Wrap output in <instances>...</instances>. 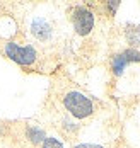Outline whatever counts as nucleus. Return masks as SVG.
I'll return each instance as SVG.
<instances>
[{
	"instance_id": "nucleus-1",
	"label": "nucleus",
	"mask_w": 140,
	"mask_h": 148,
	"mask_svg": "<svg viewBox=\"0 0 140 148\" xmlns=\"http://www.w3.org/2000/svg\"><path fill=\"white\" fill-rule=\"evenodd\" d=\"M63 106L70 112V116H74L75 119H86L89 116H92V112H94L92 101L86 94H82L79 90L67 92L65 97H63Z\"/></svg>"
},
{
	"instance_id": "nucleus-2",
	"label": "nucleus",
	"mask_w": 140,
	"mask_h": 148,
	"mask_svg": "<svg viewBox=\"0 0 140 148\" xmlns=\"http://www.w3.org/2000/svg\"><path fill=\"white\" fill-rule=\"evenodd\" d=\"M3 51H5L7 58L12 60L14 63L21 65V66H31L32 63L38 60V51L31 45L21 46L17 43H14V41H9L3 46Z\"/></svg>"
},
{
	"instance_id": "nucleus-3",
	"label": "nucleus",
	"mask_w": 140,
	"mask_h": 148,
	"mask_svg": "<svg viewBox=\"0 0 140 148\" xmlns=\"http://www.w3.org/2000/svg\"><path fill=\"white\" fill-rule=\"evenodd\" d=\"M70 21H72L74 31L77 32L79 36H87V34H91V31L94 29V24H96L94 12L91 9L84 7V5L74 7L72 15H70Z\"/></svg>"
},
{
	"instance_id": "nucleus-4",
	"label": "nucleus",
	"mask_w": 140,
	"mask_h": 148,
	"mask_svg": "<svg viewBox=\"0 0 140 148\" xmlns=\"http://www.w3.org/2000/svg\"><path fill=\"white\" fill-rule=\"evenodd\" d=\"M139 61H140V51L139 49H135V48H126L121 53L113 55V58H111V72H113V75L120 77L130 63H139Z\"/></svg>"
},
{
	"instance_id": "nucleus-5",
	"label": "nucleus",
	"mask_w": 140,
	"mask_h": 148,
	"mask_svg": "<svg viewBox=\"0 0 140 148\" xmlns=\"http://www.w3.org/2000/svg\"><path fill=\"white\" fill-rule=\"evenodd\" d=\"M53 24L48 21L46 17H34L31 22V34L41 43H46L53 38Z\"/></svg>"
},
{
	"instance_id": "nucleus-6",
	"label": "nucleus",
	"mask_w": 140,
	"mask_h": 148,
	"mask_svg": "<svg viewBox=\"0 0 140 148\" xmlns=\"http://www.w3.org/2000/svg\"><path fill=\"white\" fill-rule=\"evenodd\" d=\"M26 138L31 141L32 145H41L46 138L45 131L39 128V126H28L26 128Z\"/></svg>"
},
{
	"instance_id": "nucleus-7",
	"label": "nucleus",
	"mask_w": 140,
	"mask_h": 148,
	"mask_svg": "<svg viewBox=\"0 0 140 148\" xmlns=\"http://www.w3.org/2000/svg\"><path fill=\"white\" fill-rule=\"evenodd\" d=\"M125 38L126 41L130 43V46H139L140 45V27L139 26H133V24H128L126 29H125Z\"/></svg>"
},
{
	"instance_id": "nucleus-8",
	"label": "nucleus",
	"mask_w": 140,
	"mask_h": 148,
	"mask_svg": "<svg viewBox=\"0 0 140 148\" xmlns=\"http://www.w3.org/2000/svg\"><path fill=\"white\" fill-rule=\"evenodd\" d=\"M41 148H65L63 143L58 138H53V136H46L45 141L41 143Z\"/></svg>"
},
{
	"instance_id": "nucleus-9",
	"label": "nucleus",
	"mask_w": 140,
	"mask_h": 148,
	"mask_svg": "<svg viewBox=\"0 0 140 148\" xmlns=\"http://www.w3.org/2000/svg\"><path fill=\"white\" fill-rule=\"evenodd\" d=\"M120 3H121V2H118V0H111V2H106V9H108L109 15H114V14H116V10H118Z\"/></svg>"
},
{
	"instance_id": "nucleus-10",
	"label": "nucleus",
	"mask_w": 140,
	"mask_h": 148,
	"mask_svg": "<svg viewBox=\"0 0 140 148\" xmlns=\"http://www.w3.org/2000/svg\"><path fill=\"white\" fill-rule=\"evenodd\" d=\"M74 148H104L103 145H94V143H80V145H75Z\"/></svg>"
}]
</instances>
